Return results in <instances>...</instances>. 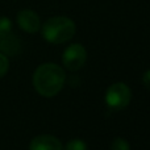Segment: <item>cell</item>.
<instances>
[{"mask_svg":"<svg viewBox=\"0 0 150 150\" xmlns=\"http://www.w3.org/2000/svg\"><path fill=\"white\" fill-rule=\"evenodd\" d=\"M63 150H87V144L80 138H74L66 144Z\"/></svg>","mask_w":150,"mask_h":150,"instance_id":"9","label":"cell"},{"mask_svg":"<svg viewBox=\"0 0 150 150\" xmlns=\"http://www.w3.org/2000/svg\"><path fill=\"white\" fill-rule=\"evenodd\" d=\"M111 150H130V145L125 138L117 137L113 140L111 145Z\"/></svg>","mask_w":150,"mask_h":150,"instance_id":"10","label":"cell"},{"mask_svg":"<svg viewBox=\"0 0 150 150\" xmlns=\"http://www.w3.org/2000/svg\"><path fill=\"white\" fill-rule=\"evenodd\" d=\"M21 49H23L21 40L12 32L0 38V53H3L7 57H15L20 54Z\"/></svg>","mask_w":150,"mask_h":150,"instance_id":"7","label":"cell"},{"mask_svg":"<svg viewBox=\"0 0 150 150\" xmlns=\"http://www.w3.org/2000/svg\"><path fill=\"white\" fill-rule=\"evenodd\" d=\"M75 82H79V78H78V76H71L70 78V84L75 86Z\"/></svg>","mask_w":150,"mask_h":150,"instance_id":"13","label":"cell"},{"mask_svg":"<svg viewBox=\"0 0 150 150\" xmlns=\"http://www.w3.org/2000/svg\"><path fill=\"white\" fill-rule=\"evenodd\" d=\"M87 61V50L82 44H73L62 54V63L69 71H79Z\"/></svg>","mask_w":150,"mask_h":150,"instance_id":"4","label":"cell"},{"mask_svg":"<svg viewBox=\"0 0 150 150\" xmlns=\"http://www.w3.org/2000/svg\"><path fill=\"white\" fill-rule=\"evenodd\" d=\"M105 104L112 111H120L127 108L132 100V91L128 84L122 82H117L111 84L105 91Z\"/></svg>","mask_w":150,"mask_h":150,"instance_id":"3","label":"cell"},{"mask_svg":"<svg viewBox=\"0 0 150 150\" xmlns=\"http://www.w3.org/2000/svg\"><path fill=\"white\" fill-rule=\"evenodd\" d=\"M33 87L44 98H53L62 91L66 73L57 63H42L33 73Z\"/></svg>","mask_w":150,"mask_h":150,"instance_id":"1","label":"cell"},{"mask_svg":"<svg viewBox=\"0 0 150 150\" xmlns=\"http://www.w3.org/2000/svg\"><path fill=\"white\" fill-rule=\"evenodd\" d=\"M142 83L148 90H150V69L148 71H145V74L142 75Z\"/></svg>","mask_w":150,"mask_h":150,"instance_id":"12","label":"cell"},{"mask_svg":"<svg viewBox=\"0 0 150 150\" xmlns=\"http://www.w3.org/2000/svg\"><path fill=\"white\" fill-rule=\"evenodd\" d=\"M17 24L20 29L26 33H36L41 28V20L36 12L30 9H23L17 13Z\"/></svg>","mask_w":150,"mask_h":150,"instance_id":"5","label":"cell"},{"mask_svg":"<svg viewBox=\"0 0 150 150\" xmlns=\"http://www.w3.org/2000/svg\"><path fill=\"white\" fill-rule=\"evenodd\" d=\"M29 150H63L59 138L52 134H40L32 138Z\"/></svg>","mask_w":150,"mask_h":150,"instance_id":"6","label":"cell"},{"mask_svg":"<svg viewBox=\"0 0 150 150\" xmlns=\"http://www.w3.org/2000/svg\"><path fill=\"white\" fill-rule=\"evenodd\" d=\"M12 32V21L5 16H0V38Z\"/></svg>","mask_w":150,"mask_h":150,"instance_id":"8","label":"cell"},{"mask_svg":"<svg viewBox=\"0 0 150 150\" xmlns=\"http://www.w3.org/2000/svg\"><path fill=\"white\" fill-rule=\"evenodd\" d=\"M76 32L75 23L66 16H53L41 26V33L45 41L50 44H65L74 37Z\"/></svg>","mask_w":150,"mask_h":150,"instance_id":"2","label":"cell"},{"mask_svg":"<svg viewBox=\"0 0 150 150\" xmlns=\"http://www.w3.org/2000/svg\"><path fill=\"white\" fill-rule=\"evenodd\" d=\"M9 70V59L7 55L0 53V78H3Z\"/></svg>","mask_w":150,"mask_h":150,"instance_id":"11","label":"cell"}]
</instances>
